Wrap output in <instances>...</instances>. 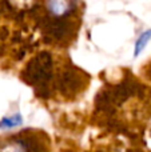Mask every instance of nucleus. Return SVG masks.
Listing matches in <instances>:
<instances>
[{"instance_id":"nucleus-4","label":"nucleus","mask_w":151,"mask_h":152,"mask_svg":"<svg viewBox=\"0 0 151 152\" xmlns=\"http://www.w3.org/2000/svg\"><path fill=\"white\" fill-rule=\"evenodd\" d=\"M150 39H151V29L143 32V34L139 36V39L136 40V43H135V56H138L139 53L142 52V50L146 47L147 42H149Z\"/></svg>"},{"instance_id":"nucleus-3","label":"nucleus","mask_w":151,"mask_h":152,"mask_svg":"<svg viewBox=\"0 0 151 152\" xmlns=\"http://www.w3.org/2000/svg\"><path fill=\"white\" fill-rule=\"evenodd\" d=\"M21 121H23V119H21V116L19 113H16L13 116H7V118H4L0 121V128H3V129L13 128V127L21 124Z\"/></svg>"},{"instance_id":"nucleus-1","label":"nucleus","mask_w":151,"mask_h":152,"mask_svg":"<svg viewBox=\"0 0 151 152\" xmlns=\"http://www.w3.org/2000/svg\"><path fill=\"white\" fill-rule=\"evenodd\" d=\"M75 7L74 3L70 1H50L47 3V8L51 15L54 16H64L68 12H71Z\"/></svg>"},{"instance_id":"nucleus-2","label":"nucleus","mask_w":151,"mask_h":152,"mask_svg":"<svg viewBox=\"0 0 151 152\" xmlns=\"http://www.w3.org/2000/svg\"><path fill=\"white\" fill-rule=\"evenodd\" d=\"M0 152H29V148L23 140H10L1 144Z\"/></svg>"}]
</instances>
